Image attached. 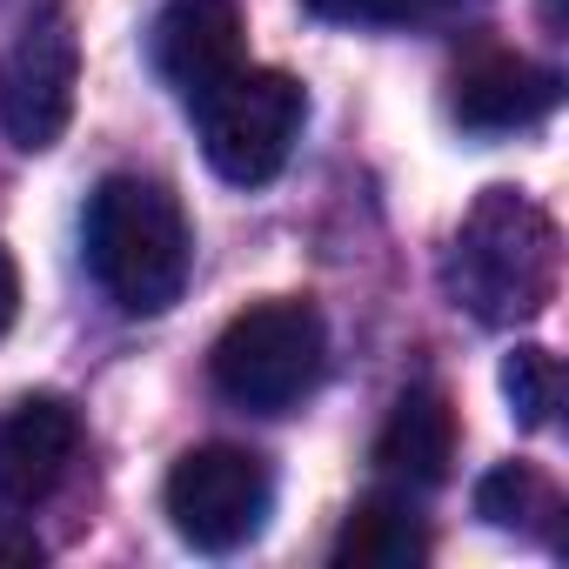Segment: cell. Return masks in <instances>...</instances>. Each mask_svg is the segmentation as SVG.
<instances>
[{"mask_svg":"<svg viewBox=\"0 0 569 569\" xmlns=\"http://www.w3.org/2000/svg\"><path fill=\"white\" fill-rule=\"evenodd\" d=\"M81 34L68 14H41L0 61V128L21 154H48L74 121Z\"/></svg>","mask_w":569,"mask_h":569,"instance_id":"8992f818","label":"cell"},{"mask_svg":"<svg viewBox=\"0 0 569 569\" xmlns=\"http://www.w3.org/2000/svg\"><path fill=\"white\" fill-rule=\"evenodd\" d=\"M234 68H248V28L234 0H168L154 21V74L194 108Z\"/></svg>","mask_w":569,"mask_h":569,"instance_id":"52a82bcc","label":"cell"},{"mask_svg":"<svg viewBox=\"0 0 569 569\" xmlns=\"http://www.w3.org/2000/svg\"><path fill=\"white\" fill-rule=\"evenodd\" d=\"M556 281H562L556 221L522 188H482L449 241V296L476 322L516 329L556 302Z\"/></svg>","mask_w":569,"mask_h":569,"instance_id":"7a4b0ae2","label":"cell"},{"mask_svg":"<svg viewBox=\"0 0 569 569\" xmlns=\"http://www.w3.org/2000/svg\"><path fill=\"white\" fill-rule=\"evenodd\" d=\"M476 516L489 529H522V536H556V516H562V496L556 482L536 469V462H496L482 482H476Z\"/></svg>","mask_w":569,"mask_h":569,"instance_id":"7c38bea8","label":"cell"},{"mask_svg":"<svg viewBox=\"0 0 569 569\" xmlns=\"http://www.w3.org/2000/svg\"><path fill=\"white\" fill-rule=\"evenodd\" d=\"M194 121H201V154L221 181L268 188L302 141L309 94L281 68H234L214 94L194 101Z\"/></svg>","mask_w":569,"mask_h":569,"instance_id":"277c9868","label":"cell"},{"mask_svg":"<svg viewBox=\"0 0 569 569\" xmlns=\"http://www.w3.org/2000/svg\"><path fill=\"white\" fill-rule=\"evenodd\" d=\"M449 462H456V409H449V396L442 389H409L389 409L382 436H376L382 482H396V489H436L449 476Z\"/></svg>","mask_w":569,"mask_h":569,"instance_id":"30bf717a","label":"cell"},{"mask_svg":"<svg viewBox=\"0 0 569 569\" xmlns=\"http://www.w3.org/2000/svg\"><path fill=\"white\" fill-rule=\"evenodd\" d=\"M81 456V416L61 396H28L0 416V502L34 509Z\"/></svg>","mask_w":569,"mask_h":569,"instance_id":"ba28073f","label":"cell"},{"mask_svg":"<svg viewBox=\"0 0 569 569\" xmlns=\"http://www.w3.org/2000/svg\"><path fill=\"white\" fill-rule=\"evenodd\" d=\"M342 569H416L429 556V529L409 502L396 496H369L342 516V536L329 549Z\"/></svg>","mask_w":569,"mask_h":569,"instance_id":"8fae6325","label":"cell"},{"mask_svg":"<svg viewBox=\"0 0 569 569\" xmlns=\"http://www.w3.org/2000/svg\"><path fill=\"white\" fill-rule=\"evenodd\" d=\"M14 316H21V268H14V254H8V248H0V342H8Z\"/></svg>","mask_w":569,"mask_h":569,"instance_id":"2e32d148","label":"cell"},{"mask_svg":"<svg viewBox=\"0 0 569 569\" xmlns=\"http://www.w3.org/2000/svg\"><path fill=\"white\" fill-rule=\"evenodd\" d=\"M168 522L188 549L201 556H234L241 542L261 536L268 509H274V476L254 449H234V442H208V449H188L174 469H168Z\"/></svg>","mask_w":569,"mask_h":569,"instance_id":"5b68a950","label":"cell"},{"mask_svg":"<svg viewBox=\"0 0 569 569\" xmlns=\"http://www.w3.org/2000/svg\"><path fill=\"white\" fill-rule=\"evenodd\" d=\"M34 562H48L41 536L28 522H14V516H0V569H34Z\"/></svg>","mask_w":569,"mask_h":569,"instance_id":"9a60e30c","label":"cell"},{"mask_svg":"<svg viewBox=\"0 0 569 569\" xmlns=\"http://www.w3.org/2000/svg\"><path fill=\"white\" fill-rule=\"evenodd\" d=\"M81 248H88V274L121 316H168L194 268V228L174 188L148 174H108L88 194Z\"/></svg>","mask_w":569,"mask_h":569,"instance_id":"6da1fadb","label":"cell"},{"mask_svg":"<svg viewBox=\"0 0 569 569\" xmlns=\"http://www.w3.org/2000/svg\"><path fill=\"white\" fill-rule=\"evenodd\" d=\"M556 101H562V74H549V68H536L522 54H482V61H469L456 74V94H449L456 121L476 128V134L536 128V121L556 114Z\"/></svg>","mask_w":569,"mask_h":569,"instance_id":"9c48e42d","label":"cell"},{"mask_svg":"<svg viewBox=\"0 0 569 569\" xmlns=\"http://www.w3.org/2000/svg\"><path fill=\"white\" fill-rule=\"evenodd\" d=\"M309 8L342 28H409V21H429L442 0H309Z\"/></svg>","mask_w":569,"mask_h":569,"instance_id":"5bb4252c","label":"cell"},{"mask_svg":"<svg viewBox=\"0 0 569 569\" xmlns=\"http://www.w3.org/2000/svg\"><path fill=\"white\" fill-rule=\"evenodd\" d=\"M502 396H509V416H516L522 429H542V422L556 416V402H562V369H556V356L536 349V342L509 349V362H502Z\"/></svg>","mask_w":569,"mask_h":569,"instance_id":"4fadbf2b","label":"cell"},{"mask_svg":"<svg viewBox=\"0 0 569 569\" xmlns=\"http://www.w3.org/2000/svg\"><path fill=\"white\" fill-rule=\"evenodd\" d=\"M329 369V322L316 316V302H254L241 309L208 356L214 389L234 409H261L281 416L296 409Z\"/></svg>","mask_w":569,"mask_h":569,"instance_id":"3957f363","label":"cell"}]
</instances>
